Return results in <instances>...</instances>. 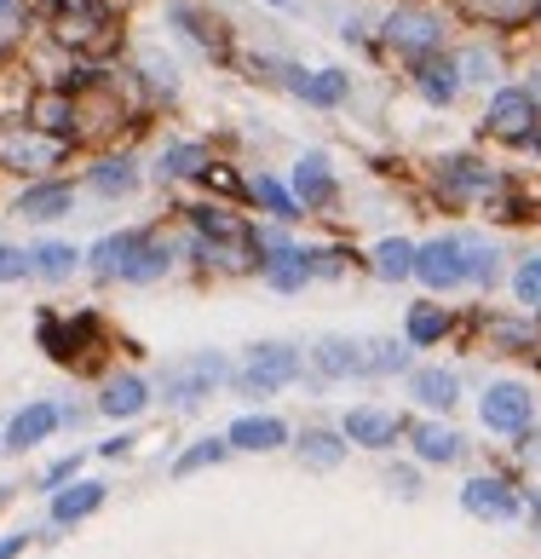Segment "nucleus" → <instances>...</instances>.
<instances>
[{"label":"nucleus","instance_id":"obj_1","mask_svg":"<svg viewBox=\"0 0 541 559\" xmlns=\"http://www.w3.org/2000/svg\"><path fill=\"white\" fill-rule=\"evenodd\" d=\"M305 376V352L294 341H254L242 352V364L231 369V392L242 399H270V392L294 386Z\"/></svg>","mask_w":541,"mask_h":559},{"label":"nucleus","instance_id":"obj_2","mask_svg":"<svg viewBox=\"0 0 541 559\" xmlns=\"http://www.w3.org/2000/svg\"><path fill=\"white\" fill-rule=\"evenodd\" d=\"M219 386H231V358L214 352V346L168 364V369H161V381H156V392H161V404H168V409H196V404L214 399Z\"/></svg>","mask_w":541,"mask_h":559},{"label":"nucleus","instance_id":"obj_3","mask_svg":"<svg viewBox=\"0 0 541 559\" xmlns=\"http://www.w3.org/2000/svg\"><path fill=\"white\" fill-rule=\"evenodd\" d=\"M381 40H386V52H398L414 64V58H426V52H444L449 24L426 7V0H398V7L381 17Z\"/></svg>","mask_w":541,"mask_h":559},{"label":"nucleus","instance_id":"obj_4","mask_svg":"<svg viewBox=\"0 0 541 559\" xmlns=\"http://www.w3.org/2000/svg\"><path fill=\"white\" fill-rule=\"evenodd\" d=\"M478 421H484V432H495V439H518V432H530V421H536V392L525 381H490L478 392Z\"/></svg>","mask_w":541,"mask_h":559},{"label":"nucleus","instance_id":"obj_5","mask_svg":"<svg viewBox=\"0 0 541 559\" xmlns=\"http://www.w3.org/2000/svg\"><path fill=\"white\" fill-rule=\"evenodd\" d=\"M484 133L502 139V144H536L541 139V110L525 87H495L490 105H484Z\"/></svg>","mask_w":541,"mask_h":559},{"label":"nucleus","instance_id":"obj_6","mask_svg":"<svg viewBox=\"0 0 541 559\" xmlns=\"http://www.w3.org/2000/svg\"><path fill=\"white\" fill-rule=\"evenodd\" d=\"M414 283L426 288V295H449V288L467 283V237L461 231H444L414 248Z\"/></svg>","mask_w":541,"mask_h":559},{"label":"nucleus","instance_id":"obj_7","mask_svg":"<svg viewBox=\"0 0 541 559\" xmlns=\"http://www.w3.org/2000/svg\"><path fill=\"white\" fill-rule=\"evenodd\" d=\"M438 191H444V202H478V197H495L502 191V168H490L484 156H467V151H449L444 162H438Z\"/></svg>","mask_w":541,"mask_h":559},{"label":"nucleus","instance_id":"obj_8","mask_svg":"<svg viewBox=\"0 0 541 559\" xmlns=\"http://www.w3.org/2000/svg\"><path fill=\"white\" fill-rule=\"evenodd\" d=\"M461 508L484 525H507V520L525 513V496H518V485L502 479V473H472V479L461 485Z\"/></svg>","mask_w":541,"mask_h":559},{"label":"nucleus","instance_id":"obj_9","mask_svg":"<svg viewBox=\"0 0 541 559\" xmlns=\"http://www.w3.org/2000/svg\"><path fill=\"white\" fill-rule=\"evenodd\" d=\"M52 35L64 40V47L98 58L104 47H110V35H116V12L98 7V0H87V7H64V17L52 24Z\"/></svg>","mask_w":541,"mask_h":559},{"label":"nucleus","instance_id":"obj_10","mask_svg":"<svg viewBox=\"0 0 541 559\" xmlns=\"http://www.w3.org/2000/svg\"><path fill=\"white\" fill-rule=\"evenodd\" d=\"M93 335H98L93 312H75V318L47 312V318H40V346H47V358H58V364H87V352L98 346Z\"/></svg>","mask_w":541,"mask_h":559},{"label":"nucleus","instance_id":"obj_11","mask_svg":"<svg viewBox=\"0 0 541 559\" xmlns=\"http://www.w3.org/2000/svg\"><path fill=\"white\" fill-rule=\"evenodd\" d=\"M409 81H414V93H421L432 110H449L455 98L467 93V81H461V64H455V52H426V58H414V64H409Z\"/></svg>","mask_w":541,"mask_h":559},{"label":"nucleus","instance_id":"obj_12","mask_svg":"<svg viewBox=\"0 0 541 559\" xmlns=\"http://www.w3.org/2000/svg\"><path fill=\"white\" fill-rule=\"evenodd\" d=\"M311 376L317 381H358L369 376V364H363V341H351V335H323V341H311Z\"/></svg>","mask_w":541,"mask_h":559},{"label":"nucleus","instance_id":"obj_13","mask_svg":"<svg viewBox=\"0 0 541 559\" xmlns=\"http://www.w3.org/2000/svg\"><path fill=\"white\" fill-rule=\"evenodd\" d=\"M168 24L191 40L196 52H207V58H225L231 52V40H225V24L207 7H196V0H168Z\"/></svg>","mask_w":541,"mask_h":559},{"label":"nucleus","instance_id":"obj_14","mask_svg":"<svg viewBox=\"0 0 541 559\" xmlns=\"http://www.w3.org/2000/svg\"><path fill=\"white\" fill-rule=\"evenodd\" d=\"M340 432H346V439L358 444V450H392L409 427L392 416V409H381V404H358V409H346Z\"/></svg>","mask_w":541,"mask_h":559},{"label":"nucleus","instance_id":"obj_15","mask_svg":"<svg viewBox=\"0 0 541 559\" xmlns=\"http://www.w3.org/2000/svg\"><path fill=\"white\" fill-rule=\"evenodd\" d=\"M294 197H300V209H311V214H323V209L340 202V179H335V168H328L323 151H305L294 162Z\"/></svg>","mask_w":541,"mask_h":559},{"label":"nucleus","instance_id":"obj_16","mask_svg":"<svg viewBox=\"0 0 541 559\" xmlns=\"http://www.w3.org/2000/svg\"><path fill=\"white\" fill-rule=\"evenodd\" d=\"M288 93L300 98V105H311V110H340L346 98H351V75L346 70H300L294 64V75H288Z\"/></svg>","mask_w":541,"mask_h":559},{"label":"nucleus","instance_id":"obj_17","mask_svg":"<svg viewBox=\"0 0 541 559\" xmlns=\"http://www.w3.org/2000/svg\"><path fill=\"white\" fill-rule=\"evenodd\" d=\"M58 156H64V139H47V133H35V128L0 133V162L17 168V174H40V168H52Z\"/></svg>","mask_w":541,"mask_h":559},{"label":"nucleus","instance_id":"obj_18","mask_svg":"<svg viewBox=\"0 0 541 559\" xmlns=\"http://www.w3.org/2000/svg\"><path fill=\"white\" fill-rule=\"evenodd\" d=\"M58 427H64V409H58L52 399H35V404H24L7 421V439H0V444H7V450H35V444H47Z\"/></svg>","mask_w":541,"mask_h":559},{"label":"nucleus","instance_id":"obj_19","mask_svg":"<svg viewBox=\"0 0 541 559\" xmlns=\"http://www.w3.org/2000/svg\"><path fill=\"white\" fill-rule=\"evenodd\" d=\"M29 128L35 133H47V139H75L81 133V98L64 93V87H52V93H40L35 105H29Z\"/></svg>","mask_w":541,"mask_h":559},{"label":"nucleus","instance_id":"obj_20","mask_svg":"<svg viewBox=\"0 0 541 559\" xmlns=\"http://www.w3.org/2000/svg\"><path fill=\"white\" fill-rule=\"evenodd\" d=\"M12 209L24 219H35V225H52V219H64L75 209V185L70 179H35V185H24V197H17Z\"/></svg>","mask_w":541,"mask_h":559},{"label":"nucleus","instance_id":"obj_21","mask_svg":"<svg viewBox=\"0 0 541 559\" xmlns=\"http://www.w3.org/2000/svg\"><path fill=\"white\" fill-rule=\"evenodd\" d=\"M404 439H409V450L421 455L426 467H449V462H461V455H467V439L449 421H414Z\"/></svg>","mask_w":541,"mask_h":559},{"label":"nucleus","instance_id":"obj_22","mask_svg":"<svg viewBox=\"0 0 541 559\" xmlns=\"http://www.w3.org/2000/svg\"><path fill=\"white\" fill-rule=\"evenodd\" d=\"M409 399L421 409H432V416H449V409L461 404V376L444 369V364H426V369H414V376H409Z\"/></svg>","mask_w":541,"mask_h":559},{"label":"nucleus","instance_id":"obj_23","mask_svg":"<svg viewBox=\"0 0 541 559\" xmlns=\"http://www.w3.org/2000/svg\"><path fill=\"white\" fill-rule=\"evenodd\" d=\"M151 399H156V386L144 381V376H110V381H104V392H98V416L133 421V416L151 409Z\"/></svg>","mask_w":541,"mask_h":559},{"label":"nucleus","instance_id":"obj_24","mask_svg":"<svg viewBox=\"0 0 541 559\" xmlns=\"http://www.w3.org/2000/svg\"><path fill=\"white\" fill-rule=\"evenodd\" d=\"M139 242H144V231H110V237H98L87 248V272L98 283H121V272H128L133 254H139Z\"/></svg>","mask_w":541,"mask_h":559},{"label":"nucleus","instance_id":"obj_25","mask_svg":"<svg viewBox=\"0 0 541 559\" xmlns=\"http://www.w3.org/2000/svg\"><path fill=\"white\" fill-rule=\"evenodd\" d=\"M231 450H248V455H270V450H282L294 432H288V421L282 416H237L231 421Z\"/></svg>","mask_w":541,"mask_h":559},{"label":"nucleus","instance_id":"obj_26","mask_svg":"<svg viewBox=\"0 0 541 559\" xmlns=\"http://www.w3.org/2000/svg\"><path fill=\"white\" fill-rule=\"evenodd\" d=\"M346 444L351 439L340 427H305L294 439V455H300V467H311V473H335L346 462Z\"/></svg>","mask_w":541,"mask_h":559},{"label":"nucleus","instance_id":"obj_27","mask_svg":"<svg viewBox=\"0 0 541 559\" xmlns=\"http://www.w3.org/2000/svg\"><path fill=\"white\" fill-rule=\"evenodd\" d=\"M104 496H110V490H104L98 479H75V485H64V490H52V525H81V520H87V513H98L104 508Z\"/></svg>","mask_w":541,"mask_h":559},{"label":"nucleus","instance_id":"obj_28","mask_svg":"<svg viewBox=\"0 0 541 559\" xmlns=\"http://www.w3.org/2000/svg\"><path fill=\"white\" fill-rule=\"evenodd\" d=\"M87 191L110 197V202L133 197V191H139V162H133V156H98L93 168H87Z\"/></svg>","mask_w":541,"mask_h":559},{"label":"nucleus","instance_id":"obj_29","mask_svg":"<svg viewBox=\"0 0 541 559\" xmlns=\"http://www.w3.org/2000/svg\"><path fill=\"white\" fill-rule=\"evenodd\" d=\"M207 162H214V156H207V144H196V139H173L168 151L156 156V179H161V185L202 179V174H207Z\"/></svg>","mask_w":541,"mask_h":559},{"label":"nucleus","instance_id":"obj_30","mask_svg":"<svg viewBox=\"0 0 541 559\" xmlns=\"http://www.w3.org/2000/svg\"><path fill=\"white\" fill-rule=\"evenodd\" d=\"M484 341L502 346V352H525V358H536L541 352V323H536V312H525V318H484Z\"/></svg>","mask_w":541,"mask_h":559},{"label":"nucleus","instance_id":"obj_31","mask_svg":"<svg viewBox=\"0 0 541 559\" xmlns=\"http://www.w3.org/2000/svg\"><path fill=\"white\" fill-rule=\"evenodd\" d=\"M449 329H455V318L438 300H414L404 312V341L409 346H438V341H449Z\"/></svg>","mask_w":541,"mask_h":559},{"label":"nucleus","instance_id":"obj_32","mask_svg":"<svg viewBox=\"0 0 541 559\" xmlns=\"http://www.w3.org/2000/svg\"><path fill=\"white\" fill-rule=\"evenodd\" d=\"M168 272H173V242H168V237H151V231H144V242H139L133 265H128V272H121V283L144 288V283H161Z\"/></svg>","mask_w":541,"mask_h":559},{"label":"nucleus","instance_id":"obj_33","mask_svg":"<svg viewBox=\"0 0 541 559\" xmlns=\"http://www.w3.org/2000/svg\"><path fill=\"white\" fill-rule=\"evenodd\" d=\"M260 277L277 288V295H300V288L311 283V265H305V248H282V254H265L260 260Z\"/></svg>","mask_w":541,"mask_h":559},{"label":"nucleus","instance_id":"obj_34","mask_svg":"<svg viewBox=\"0 0 541 559\" xmlns=\"http://www.w3.org/2000/svg\"><path fill=\"white\" fill-rule=\"evenodd\" d=\"M414 248H421V242H409V237H381V242H374V254H369L374 277H381V283H409L414 277Z\"/></svg>","mask_w":541,"mask_h":559},{"label":"nucleus","instance_id":"obj_35","mask_svg":"<svg viewBox=\"0 0 541 559\" xmlns=\"http://www.w3.org/2000/svg\"><path fill=\"white\" fill-rule=\"evenodd\" d=\"M29 265H35V277H47V283H64V277H75V265H87V254H81L75 242H35L29 248Z\"/></svg>","mask_w":541,"mask_h":559},{"label":"nucleus","instance_id":"obj_36","mask_svg":"<svg viewBox=\"0 0 541 559\" xmlns=\"http://www.w3.org/2000/svg\"><path fill=\"white\" fill-rule=\"evenodd\" d=\"M248 197H254L260 209H265L270 219H277V225H294V219L305 214V209H300V197L288 191L282 179H270V174H254V179H248Z\"/></svg>","mask_w":541,"mask_h":559},{"label":"nucleus","instance_id":"obj_37","mask_svg":"<svg viewBox=\"0 0 541 559\" xmlns=\"http://www.w3.org/2000/svg\"><path fill=\"white\" fill-rule=\"evenodd\" d=\"M184 219L196 225V237L202 242H225V237H248V225L225 209V202H191V209H184Z\"/></svg>","mask_w":541,"mask_h":559},{"label":"nucleus","instance_id":"obj_38","mask_svg":"<svg viewBox=\"0 0 541 559\" xmlns=\"http://www.w3.org/2000/svg\"><path fill=\"white\" fill-rule=\"evenodd\" d=\"M467 17L478 24H495V29H513V24H530L536 17V0H461Z\"/></svg>","mask_w":541,"mask_h":559},{"label":"nucleus","instance_id":"obj_39","mask_svg":"<svg viewBox=\"0 0 541 559\" xmlns=\"http://www.w3.org/2000/svg\"><path fill=\"white\" fill-rule=\"evenodd\" d=\"M409 358H414V346H409V341H392V335L363 341V364H369V376H404Z\"/></svg>","mask_w":541,"mask_h":559},{"label":"nucleus","instance_id":"obj_40","mask_svg":"<svg viewBox=\"0 0 541 559\" xmlns=\"http://www.w3.org/2000/svg\"><path fill=\"white\" fill-rule=\"evenodd\" d=\"M225 455H231V439H196V444H184L179 455H173V479H191V473H202V467H219Z\"/></svg>","mask_w":541,"mask_h":559},{"label":"nucleus","instance_id":"obj_41","mask_svg":"<svg viewBox=\"0 0 541 559\" xmlns=\"http://www.w3.org/2000/svg\"><path fill=\"white\" fill-rule=\"evenodd\" d=\"M495 277H502V248H495L490 237H467V283L495 288Z\"/></svg>","mask_w":541,"mask_h":559},{"label":"nucleus","instance_id":"obj_42","mask_svg":"<svg viewBox=\"0 0 541 559\" xmlns=\"http://www.w3.org/2000/svg\"><path fill=\"white\" fill-rule=\"evenodd\" d=\"M455 64H461V81H467V87H490V81L502 75V52H495L490 40H478V47L455 52Z\"/></svg>","mask_w":541,"mask_h":559},{"label":"nucleus","instance_id":"obj_43","mask_svg":"<svg viewBox=\"0 0 541 559\" xmlns=\"http://www.w3.org/2000/svg\"><path fill=\"white\" fill-rule=\"evenodd\" d=\"M513 300L541 318V254H525L513 265Z\"/></svg>","mask_w":541,"mask_h":559},{"label":"nucleus","instance_id":"obj_44","mask_svg":"<svg viewBox=\"0 0 541 559\" xmlns=\"http://www.w3.org/2000/svg\"><path fill=\"white\" fill-rule=\"evenodd\" d=\"M305 265H311V277H340L351 265V254L346 248H305Z\"/></svg>","mask_w":541,"mask_h":559},{"label":"nucleus","instance_id":"obj_45","mask_svg":"<svg viewBox=\"0 0 541 559\" xmlns=\"http://www.w3.org/2000/svg\"><path fill=\"white\" fill-rule=\"evenodd\" d=\"M29 272H35V265H29V248L0 242V283H24Z\"/></svg>","mask_w":541,"mask_h":559},{"label":"nucleus","instance_id":"obj_46","mask_svg":"<svg viewBox=\"0 0 541 559\" xmlns=\"http://www.w3.org/2000/svg\"><path fill=\"white\" fill-rule=\"evenodd\" d=\"M75 473H81V450L64 455V462H52L47 473H40V490H64V485H75Z\"/></svg>","mask_w":541,"mask_h":559},{"label":"nucleus","instance_id":"obj_47","mask_svg":"<svg viewBox=\"0 0 541 559\" xmlns=\"http://www.w3.org/2000/svg\"><path fill=\"white\" fill-rule=\"evenodd\" d=\"M386 490H398V496H421V473H414V467H386Z\"/></svg>","mask_w":541,"mask_h":559},{"label":"nucleus","instance_id":"obj_48","mask_svg":"<svg viewBox=\"0 0 541 559\" xmlns=\"http://www.w3.org/2000/svg\"><path fill=\"white\" fill-rule=\"evenodd\" d=\"M12 35H17V0H0V52L12 47Z\"/></svg>","mask_w":541,"mask_h":559},{"label":"nucleus","instance_id":"obj_49","mask_svg":"<svg viewBox=\"0 0 541 559\" xmlns=\"http://www.w3.org/2000/svg\"><path fill=\"white\" fill-rule=\"evenodd\" d=\"M24 548H29V536H24V531L0 536V559H17V554H24Z\"/></svg>","mask_w":541,"mask_h":559},{"label":"nucleus","instance_id":"obj_50","mask_svg":"<svg viewBox=\"0 0 541 559\" xmlns=\"http://www.w3.org/2000/svg\"><path fill=\"white\" fill-rule=\"evenodd\" d=\"M128 450H133L128 432H121V439H104V444H98V455H128Z\"/></svg>","mask_w":541,"mask_h":559},{"label":"nucleus","instance_id":"obj_51","mask_svg":"<svg viewBox=\"0 0 541 559\" xmlns=\"http://www.w3.org/2000/svg\"><path fill=\"white\" fill-rule=\"evenodd\" d=\"M525 93H530V98H536V110H541V64H536V70H530V75H525Z\"/></svg>","mask_w":541,"mask_h":559},{"label":"nucleus","instance_id":"obj_52","mask_svg":"<svg viewBox=\"0 0 541 559\" xmlns=\"http://www.w3.org/2000/svg\"><path fill=\"white\" fill-rule=\"evenodd\" d=\"M265 7H294V0H265Z\"/></svg>","mask_w":541,"mask_h":559},{"label":"nucleus","instance_id":"obj_53","mask_svg":"<svg viewBox=\"0 0 541 559\" xmlns=\"http://www.w3.org/2000/svg\"><path fill=\"white\" fill-rule=\"evenodd\" d=\"M7 496H12V490H0V508H7Z\"/></svg>","mask_w":541,"mask_h":559},{"label":"nucleus","instance_id":"obj_54","mask_svg":"<svg viewBox=\"0 0 541 559\" xmlns=\"http://www.w3.org/2000/svg\"><path fill=\"white\" fill-rule=\"evenodd\" d=\"M530 151H536V156H541V139H536V144H530Z\"/></svg>","mask_w":541,"mask_h":559},{"label":"nucleus","instance_id":"obj_55","mask_svg":"<svg viewBox=\"0 0 541 559\" xmlns=\"http://www.w3.org/2000/svg\"><path fill=\"white\" fill-rule=\"evenodd\" d=\"M536 24H541V0H536Z\"/></svg>","mask_w":541,"mask_h":559}]
</instances>
